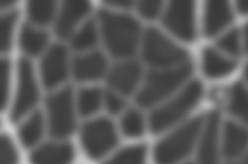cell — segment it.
<instances>
[{"label":"cell","mask_w":248,"mask_h":164,"mask_svg":"<svg viewBox=\"0 0 248 164\" xmlns=\"http://www.w3.org/2000/svg\"><path fill=\"white\" fill-rule=\"evenodd\" d=\"M237 10L244 15L248 14V1H238L237 2Z\"/></svg>","instance_id":"836d02e7"},{"label":"cell","mask_w":248,"mask_h":164,"mask_svg":"<svg viewBox=\"0 0 248 164\" xmlns=\"http://www.w3.org/2000/svg\"><path fill=\"white\" fill-rule=\"evenodd\" d=\"M141 77V67L135 61L117 64L108 75V83L123 94L128 95L136 89Z\"/></svg>","instance_id":"4fadbf2b"},{"label":"cell","mask_w":248,"mask_h":164,"mask_svg":"<svg viewBox=\"0 0 248 164\" xmlns=\"http://www.w3.org/2000/svg\"><path fill=\"white\" fill-rule=\"evenodd\" d=\"M105 103L108 111L114 115L120 113L124 109V107H125V102H124L119 96L114 94L113 92H110V91L106 93Z\"/></svg>","instance_id":"1f68e13d"},{"label":"cell","mask_w":248,"mask_h":164,"mask_svg":"<svg viewBox=\"0 0 248 164\" xmlns=\"http://www.w3.org/2000/svg\"><path fill=\"white\" fill-rule=\"evenodd\" d=\"M102 91L99 88H84L78 95V110L80 115L87 117L96 113L101 106Z\"/></svg>","instance_id":"603a6c76"},{"label":"cell","mask_w":248,"mask_h":164,"mask_svg":"<svg viewBox=\"0 0 248 164\" xmlns=\"http://www.w3.org/2000/svg\"><path fill=\"white\" fill-rule=\"evenodd\" d=\"M56 11V2L52 0H36L29 1L27 4V13L29 19L40 26H46L54 18Z\"/></svg>","instance_id":"44dd1931"},{"label":"cell","mask_w":248,"mask_h":164,"mask_svg":"<svg viewBox=\"0 0 248 164\" xmlns=\"http://www.w3.org/2000/svg\"><path fill=\"white\" fill-rule=\"evenodd\" d=\"M161 7L162 2L156 1V0H145V1H140L138 4L140 14L147 20L155 19L160 13Z\"/></svg>","instance_id":"f546056e"},{"label":"cell","mask_w":248,"mask_h":164,"mask_svg":"<svg viewBox=\"0 0 248 164\" xmlns=\"http://www.w3.org/2000/svg\"><path fill=\"white\" fill-rule=\"evenodd\" d=\"M202 125V117H198L160 140L155 149V162L157 164H176L186 157L194 147Z\"/></svg>","instance_id":"277c9868"},{"label":"cell","mask_w":248,"mask_h":164,"mask_svg":"<svg viewBox=\"0 0 248 164\" xmlns=\"http://www.w3.org/2000/svg\"><path fill=\"white\" fill-rule=\"evenodd\" d=\"M41 76L44 86L52 89L67 76V52L61 45H53L41 61Z\"/></svg>","instance_id":"30bf717a"},{"label":"cell","mask_w":248,"mask_h":164,"mask_svg":"<svg viewBox=\"0 0 248 164\" xmlns=\"http://www.w3.org/2000/svg\"><path fill=\"white\" fill-rule=\"evenodd\" d=\"M219 116L217 112H213L208 117V122L201 137L198 149V164H218V135Z\"/></svg>","instance_id":"7c38bea8"},{"label":"cell","mask_w":248,"mask_h":164,"mask_svg":"<svg viewBox=\"0 0 248 164\" xmlns=\"http://www.w3.org/2000/svg\"><path fill=\"white\" fill-rule=\"evenodd\" d=\"M244 48L245 51L248 53V24L244 29Z\"/></svg>","instance_id":"e575fe53"},{"label":"cell","mask_w":248,"mask_h":164,"mask_svg":"<svg viewBox=\"0 0 248 164\" xmlns=\"http://www.w3.org/2000/svg\"><path fill=\"white\" fill-rule=\"evenodd\" d=\"M244 75H245V78H246V79H247V81H248V64H247V65H246V67H245Z\"/></svg>","instance_id":"8d00e7d4"},{"label":"cell","mask_w":248,"mask_h":164,"mask_svg":"<svg viewBox=\"0 0 248 164\" xmlns=\"http://www.w3.org/2000/svg\"><path fill=\"white\" fill-rule=\"evenodd\" d=\"M248 147V131L234 123L228 122L224 131V153L228 158L241 155Z\"/></svg>","instance_id":"e0dca14e"},{"label":"cell","mask_w":248,"mask_h":164,"mask_svg":"<svg viewBox=\"0 0 248 164\" xmlns=\"http://www.w3.org/2000/svg\"><path fill=\"white\" fill-rule=\"evenodd\" d=\"M10 83V62L7 60L1 61V109L6 107L9 94Z\"/></svg>","instance_id":"4dcf8cb0"},{"label":"cell","mask_w":248,"mask_h":164,"mask_svg":"<svg viewBox=\"0 0 248 164\" xmlns=\"http://www.w3.org/2000/svg\"><path fill=\"white\" fill-rule=\"evenodd\" d=\"M38 101V88L31 63L21 59L18 63V88L11 113L13 123L18 122Z\"/></svg>","instance_id":"ba28073f"},{"label":"cell","mask_w":248,"mask_h":164,"mask_svg":"<svg viewBox=\"0 0 248 164\" xmlns=\"http://www.w3.org/2000/svg\"><path fill=\"white\" fill-rule=\"evenodd\" d=\"M230 112L248 125V91L240 83L233 85L230 95Z\"/></svg>","instance_id":"7402d4cb"},{"label":"cell","mask_w":248,"mask_h":164,"mask_svg":"<svg viewBox=\"0 0 248 164\" xmlns=\"http://www.w3.org/2000/svg\"><path fill=\"white\" fill-rule=\"evenodd\" d=\"M107 4H111L113 6H117V7H121V8H132L134 2L133 1H109L106 2Z\"/></svg>","instance_id":"d6a6232c"},{"label":"cell","mask_w":248,"mask_h":164,"mask_svg":"<svg viewBox=\"0 0 248 164\" xmlns=\"http://www.w3.org/2000/svg\"><path fill=\"white\" fill-rule=\"evenodd\" d=\"M202 94L201 82L198 80L191 82L177 97L152 114L150 119L152 132L158 134L182 120L198 104Z\"/></svg>","instance_id":"3957f363"},{"label":"cell","mask_w":248,"mask_h":164,"mask_svg":"<svg viewBox=\"0 0 248 164\" xmlns=\"http://www.w3.org/2000/svg\"><path fill=\"white\" fill-rule=\"evenodd\" d=\"M235 164H248V156H246L245 158H243L240 162L235 163Z\"/></svg>","instance_id":"d590c367"},{"label":"cell","mask_w":248,"mask_h":164,"mask_svg":"<svg viewBox=\"0 0 248 164\" xmlns=\"http://www.w3.org/2000/svg\"><path fill=\"white\" fill-rule=\"evenodd\" d=\"M49 133L57 138L66 137L76 129L72 90L66 87L46 99Z\"/></svg>","instance_id":"8992f818"},{"label":"cell","mask_w":248,"mask_h":164,"mask_svg":"<svg viewBox=\"0 0 248 164\" xmlns=\"http://www.w3.org/2000/svg\"><path fill=\"white\" fill-rule=\"evenodd\" d=\"M121 126L124 134L129 137L140 136L144 131L142 116L140 112L135 110L129 111L124 116Z\"/></svg>","instance_id":"484cf974"},{"label":"cell","mask_w":248,"mask_h":164,"mask_svg":"<svg viewBox=\"0 0 248 164\" xmlns=\"http://www.w3.org/2000/svg\"><path fill=\"white\" fill-rule=\"evenodd\" d=\"M96 43L97 30L94 22L91 20L86 22L81 30L73 38L72 46L77 51H85L94 46Z\"/></svg>","instance_id":"d4e9b609"},{"label":"cell","mask_w":248,"mask_h":164,"mask_svg":"<svg viewBox=\"0 0 248 164\" xmlns=\"http://www.w3.org/2000/svg\"><path fill=\"white\" fill-rule=\"evenodd\" d=\"M73 75L78 81H91L101 78L107 68V60L100 53L78 57L73 60Z\"/></svg>","instance_id":"9a60e30c"},{"label":"cell","mask_w":248,"mask_h":164,"mask_svg":"<svg viewBox=\"0 0 248 164\" xmlns=\"http://www.w3.org/2000/svg\"><path fill=\"white\" fill-rule=\"evenodd\" d=\"M74 151L69 144H46L39 148L30 156L32 164H70Z\"/></svg>","instance_id":"2e32d148"},{"label":"cell","mask_w":248,"mask_h":164,"mask_svg":"<svg viewBox=\"0 0 248 164\" xmlns=\"http://www.w3.org/2000/svg\"><path fill=\"white\" fill-rule=\"evenodd\" d=\"M203 70L204 74L210 78H220L232 74L236 63L222 57L215 50L207 48L203 52Z\"/></svg>","instance_id":"ac0fdd59"},{"label":"cell","mask_w":248,"mask_h":164,"mask_svg":"<svg viewBox=\"0 0 248 164\" xmlns=\"http://www.w3.org/2000/svg\"><path fill=\"white\" fill-rule=\"evenodd\" d=\"M217 46L225 53L236 57L240 53V34L234 29L217 41Z\"/></svg>","instance_id":"83f0119b"},{"label":"cell","mask_w":248,"mask_h":164,"mask_svg":"<svg viewBox=\"0 0 248 164\" xmlns=\"http://www.w3.org/2000/svg\"><path fill=\"white\" fill-rule=\"evenodd\" d=\"M232 11L227 1H209L204 12V33L214 37L226 29L232 21Z\"/></svg>","instance_id":"5bb4252c"},{"label":"cell","mask_w":248,"mask_h":164,"mask_svg":"<svg viewBox=\"0 0 248 164\" xmlns=\"http://www.w3.org/2000/svg\"><path fill=\"white\" fill-rule=\"evenodd\" d=\"M81 144L90 158H101L118 144L113 124L104 118L87 123L81 130Z\"/></svg>","instance_id":"52a82bcc"},{"label":"cell","mask_w":248,"mask_h":164,"mask_svg":"<svg viewBox=\"0 0 248 164\" xmlns=\"http://www.w3.org/2000/svg\"><path fill=\"white\" fill-rule=\"evenodd\" d=\"M19 43L25 53L30 56H38L45 49L47 43V35L25 24L21 29Z\"/></svg>","instance_id":"d6986e66"},{"label":"cell","mask_w":248,"mask_h":164,"mask_svg":"<svg viewBox=\"0 0 248 164\" xmlns=\"http://www.w3.org/2000/svg\"><path fill=\"white\" fill-rule=\"evenodd\" d=\"M44 132V119L41 112H36L25 123L20 131L19 137L25 148H31L36 145L42 137Z\"/></svg>","instance_id":"ffe728a7"},{"label":"cell","mask_w":248,"mask_h":164,"mask_svg":"<svg viewBox=\"0 0 248 164\" xmlns=\"http://www.w3.org/2000/svg\"><path fill=\"white\" fill-rule=\"evenodd\" d=\"M192 72L193 65L185 62L174 69L151 73L137 96V103L141 107L154 106L175 91Z\"/></svg>","instance_id":"7a4b0ae2"},{"label":"cell","mask_w":248,"mask_h":164,"mask_svg":"<svg viewBox=\"0 0 248 164\" xmlns=\"http://www.w3.org/2000/svg\"><path fill=\"white\" fill-rule=\"evenodd\" d=\"M145 154L144 146L131 147L123 149L104 164H144Z\"/></svg>","instance_id":"cb8c5ba5"},{"label":"cell","mask_w":248,"mask_h":164,"mask_svg":"<svg viewBox=\"0 0 248 164\" xmlns=\"http://www.w3.org/2000/svg\"><path fill=\"white\" fill-rule=\"evenodd\" d=\"M18 153L12 143V140L7 135L1 137V164H17Z\"/></svg>","instance_id":"f1b7e54d"},{"label":"cell","mask_w":248,"mask_h":164,"mask_svg":"<svg viewBox=\"0 0 248 164\" xmlns=\"http://www.w3.org/2000/svg\"><path fill=\"white\" fill-rule=\"evenodd\" d=\"M163 25L177 38L191 42L196 36L195 6L192 1H173L163 15Z\"/></svg>","instance_id":"9c48e42d"},{"label":"cell","mask_w":248,"mask_h":164,"mask_svg":"<svg viewBox=\"0 0 248 164\" xmlns=\"http://www.w3.org/2000/svg\"><path fill=\"white\" fill-rule=\"evenodd\" d=\"M91 5L87 1L81 0H70L63 2L56 23L55 32L61 39L68 38L78 23L90 11Z\"/></svg>","instance_id":"8fae6325"},{"label":"cell","mask_w":248,"mask_h":164,"mask_svg":"<svg viewBox=\"0 0 248 164\" xmlns=\"http://www.w3.org/2000/svg\"><path fill=\"white\" fill-rule=\"evenodd\" d=\"M18 18L17 12H11L1 19V50L6 53L11 49L13 32Z\"/></svg>","instance_id":"4316f807"},{"label":"cell","mask_w":248,"mask_h":164,"mask_svg":"<svg viewBox=\"0 0 248 164\" xmlns=\"http://www.w3.org/2000/svg\"><path fill=\"white\" fill-rule=\"evenodd\" d=\"M187 52L172 43L158 30L147 29L142 45L143 60L155 67H170L187 60Z\"/></svg>","instance_id":"5b68a950"},{"label":"cell","mask_w":248,"mask_h":164,"mask_svg":"<svg viewBox=\"0 0 248 164\" xmlns=\"http://www.w3.org/2000/svg\"><path fill=\"white\" fill-rule=\"evenodd\" d=\"M188 164H191V163H188Z\"/></svg>","instance_id":"74e56055"},{"label":"cell","mask_w":248,"mask_h":164,"mask_svg":"<svg viewBox=\"0 0 248 164\" xmlns=\"http://www.w3.org/2000/svg\"><path fill=\"white\" fill-rule=\"evenodd\" d=\"M99 20L105 45L113 57L128 58L136 53L140 27L134 18L100 10Z\"/></svg>","instance_id":"6da1fadb"}]
</instances>
